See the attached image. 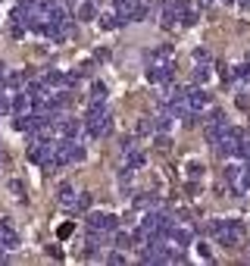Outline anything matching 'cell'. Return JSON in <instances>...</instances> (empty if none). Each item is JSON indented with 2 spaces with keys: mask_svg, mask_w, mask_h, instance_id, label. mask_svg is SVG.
<instances>
[{
  "mask_svg": "<svg viewBox=\"0 0 250 266\" xmlns=\"http://www.w3.org/2000/svg\"><path fill=\"white\" fill-rule=\"evenodd\" d=\"M203 229H206L210 235H216V241L222 247H238L244 241V235H247L244 222H238V219H210Z\"/></svg>",
  "mask_w": 250,
  "mask_h": 266,
  "instance_id": "1",
  "label": "cell"
},
{
  "mask_svg": "<svg viewBox=\"0 0 250 266\" xmlns=\"http://www.w3.org/2000/svg\"><path fill=\"white\" fill-rule=\"evenodd\" d=\"M88 229H91V232L110 235V232L119 229V216H113V213H91V216H88Z\"/></svg>",
  "mask_w": 250,
  "mask_h": 266,
  "instance_id": "2",
  "label": "cell"
},
{
  "mask_svg": "<svg viewBox=\"0 0 250 266\" xmlns=\"http://www.w3.org/2000/svg\"><path fill=\"white\" fill-rule=\"evenodd\" d=\"M19 247V232L13 219H0V251H16Z\"/></svg>",
  "mask_w": 250,
  "mask_h": 266,
  "instance_id": "3",
  "label": "cell"
},
{
  "mask_svg": "<svg viewBox=\"0 0 250 266\" xmlns=\"http://www.w3.org/2000/svg\"><path fill=\"white\" fill-rule=\"evenodd\" d=\"M185 103H188V110L197 116V113H203L206 106H210V94L203 91V88H188V97H185Z\"/></svg>",
  "mask_w": 250,
  "mask_h": 266,
  "instance_id": "4",
  "label": "cell"
},
{
  "mask_svg": "<svg viewBox=\"0 0 250 266\" xmlns=\"http://www.w3.org/2000/svg\"><path fill=\"white\" fill-rule=\"evenodd\" d=\"M147 66H175V50L172 47H153L147 53Z\"/></svg>",
  "mask_w": 250,
  "mask_h": 266,
  "instance_id": "5",
  "label": "cell"
},
{
  "mask_svg": "<svg viewBox=\"0 0 250 266\" xmlns=\"http://www.w3.org/2000/svg\"><path fill=\"white\" fill-rule=\"evenodd\" d=\"M147 82L150 85H169L172 82V66H147Z\"/></svg>",
  "mask_w": 250,
  "mask_h": 266,
  "instance_id": "6",
  "label": "cell"
},
{
  "mask_svg": "<svg viewBox=\"0 0 250 266\" xmlns=\"http://www.w3.org/2000/svg\"><path fill=\"white\" fill-rule=\"evenodd\" d=\"M122 157H125V169H141L144 166V160H147V154L141 150V147H129V150H122Z\"/></svg>",
  "mask_w": 250,
  "mask_h": 266,
  "instance_id": "7",
  "label": "cell"
},
{
  "mask_svg": "<svg viewBox=\"0 0 250 266\" xmlns=\"http://www.w3.org/2000/svg\"><path fill=\"white\" fill-rule=\"evenodd\" d=\"M41 82L50 88V91H57V88H66V72H60V69H50V72L41 75Z\"/></svg>",
  "mask_w": 250,
  "mask_h": 266,
  "instance_id": "8",
  "label": "cell"
},
{
  "mask_svg": "<svg viewBox=\"0 0 250 266\" xmlns=\"http://www.w3.org/2000/svg\"><path fill=\"white\" fill-rule=\"evenodd\" d=\"M169 244L172 247H188L191 244V232H188V229H169Z\"/></svg>",
  "mask_w": 250,
  "mask_h": 266,
  "instance_id": "9",
  "label": "cell"
},
{
  "mask_svg": "<svg viewBox=\"0 0 250 266\" xmlns=\"http://www.w3.org/2000/svg\"><path fill=\"white\" fill-rule=\"evenodd\" d=\"M119 22H122V19H119V13H116V10H103V13H97V25L106 28V31L116 28Z\"/></svg>",
  "mask_w": 250,
  "mask_h": 266,
  "instance_id": "10",
  "label": "cell"
},
{
  "mask_svg": "<svg viewBox=\"0 0 250 266\" xmlns=\"http://www.w3.org/2000/svg\"><path fill=\"white\" fill-rule=\"evenodd\" d=\"M138 210H163V201L156 198V194H141V198L135 201Z\"/></svg>",
  "mask_w": 250,
  "mask_h": 266,
  "instance_id": "11",
  "label": "cell"
},
{
  "mask_svg": "<svg viewBox=\"0 0 250 266\" xmlns=\"http://www.w3.org/2000/svg\"><path fill=\"white\" fill-rule=\"evenodd\" d=\"M78 19L81 22H94L97 19V0H85V4L78 7Z\"/></svg>",
  "mask_w": 250,
  "mask_h": 266,
  "instance_id": "12",
  "label": "cell"
},
{
  "mask_svg": "<svg viewBox=\"0 0 250 266\" xmlns=\"http://www.w3.org/2000/svg\"><path fill=\"white\" fill-rule=\"evenodd\" d=\"M57 194H60V204L72 210V204H75V201H72V185H69V182H63V185L57 188Z\"/></svg>",
  "mask_w": 250,
  "mask_h": 266,
  "instance_id": "13",
  "label": "cell"
},
{
  "mask_svg": "<svg viewBox=\"0 0 250 266\" xmlns=\"http://www.w3.org/2000/svg\"><path fill=\"white\" fill-rule=\"evenodd\" d=\"M175 22H178V13L166 4V7H163V16H159V25H163V28H172Z\"/></svg>",
  "mask_w": 250,
  "mask_h": 266,
  "instance_id": "14",
  "label": "cell"
},
{
  "mask_svg": "<svg viewBox=\"0 0 250 266\" xmlns=\"http://www.w3.org/2000/svg\"><path fill=\"white\" fill-rule=\"evenodd\" d=\"M85 160V147L78 141H69V163H81Z\"/></svg>",
  "mask_w": 250,
  "mask_h": 266,
  "instance_id": "15",
  "label": "cell"
},
{
  "mask_svg": "<svg viewBox=\"0 0 250 266\" xmlns=\"http://www.w3.org/2000/svg\"><path fill=\"white\" fill-rule=\"evenodd\" d=\"M241 169H244V166H238V163L225 166V182H228V185H238V179H241Z\"/></svg>",
  "mask_w": 250,
  "mask_h": 266,
  "instance_id": "16",
  "label": "cell"
},
{
  "mask_svg": "<svg viewBox=\"0 0 250 266\" xmlns=\"http://www.w3.org/2000/svg\"><path fill=\"white\" fill-rule=\"evenodd\" d=\"M194 82H197V85H206L210 82V66L206 63H197V69H194Z\"/></svg>",
  "mask_w": 250,
  "mask_h": 266,
  "instance_id": "17",
  "label": "cell"
},
{
  "mask_svg": "<svg viewBox=\"0 0 250 266\" xmlns=\"http://www.w3.org/2000/svg\"><path fill=\"white\" fill-rule=\"evenodd\" d=\"M91 204H94L91 194H78V201L72 204V210H75V213H85V210H91Z\"/></svg>",
  "mask_w": 250,
  "mask_h": 266,
  "instance_id": "18",
  "label": "cell"
},
{
  "mask_svg": "<svg viewBox=\"0 0 250 266\" xmlns=\"http://www.w3.org/2000/svg\"><path fill=\"white\" fill-rule=\"evenodd\" d=\"M169 126H172V116H169V113H163V116L153 119V129H156V132H169Z\"/></svg>",
  "mask_w": 250,
  "mask_h": 266,
  "instance_id": "19",
  "label": "cell"
},
{
  "mask_svg": "<svg viewBox=\"0 0 250 266\" xmlns=\"http://www.w3.org/2000/svg\"><path fill=\"white\" fill-rule=\"evenodd\" d=\"M141 138H144V135H153L156 129H153V119H138V129H135Z\"/></svg>",
  "mask_w": 250,
  "mask_h": 266,
  "instance_id": "20",
  "label": "cell"
},
{
  "mask_svg": "<svg viewBox=\"0 0 250 266\" xmlns=\"http://www.w3.org/2000/svg\"><path fill=\"white\" fill-rule=\"evenodd\" d=\"M116 244H119V251H129V247H132V235L116 229Z\"/></svg>",
  "mask_w": 250,
  "mask_h": 266,
  "instance_id": "21",
  "label": "cell"
},
{
  "mask_svg": "<svg viewBox=\"0 0 250 266\" xmlns=\"http://www.w3.org/2000/svg\"><path fill=\"white\" fill-rule=\"evenodd\" d=\"M91 97H94V100H106V85H103V82H94V85H91Z\"/></svg>",
  "mask_w": 250,
  "mask_h": 266,
  "instance_id": "22",
  "label": "cell"
},
{
  "mask_svg": "<svg viewBox=\"0 0 250 266\" xmlns=\"http://www.w3.org/2000/svg\"><path fill=\"white\" fill-rule=\"evenodd\" d=\"M194 63H210V50L197 47V50H194Z\"/></svg>",
  "mask_w": 250,
  "mask_h": 266,
  "instance_id": "23",
  "label": "cell"
},
{
  "mask_svg": "<svg viewBox=\"0 0 250 266\" xmlns=\"http://www.w3.org/2000/svg\"><path fill=\"white\" fill-rule=\"evenodd\" d=\"M235 157H241V160H247V163H250V141H241V147H238Z\"/></svg>",
  "mask_w": 250,
  "mask_h": 266,
  "instance_id": "24",
  "label": "cell"
},
{
  "mask_svg": "<svg viewBox=\"0 0 250 266\" xmlns=\"http://www.w3.org/2000/svg\"><path fill=\"white\" fill-rule=\"evenodd\" d=\"M188 175H191V179H197V175H203V166L191 160V163H188Z\"/></svg>",
  "mask_w": 250,
  "mask_h": 266,
  "instance_id": "25",
  "label": "cell"
},
{
  "mask_svg": "<svg viewBox=\"0 0 250 266\" xmlns=\"http://www.w3.org/2000/svg\"><path fill=\"white\" fill-rule=\"evenodd\" d=\"M106 260H110L113 266H122V263H125V254H122V251H113V254L106 257Z\"/></svg>",
  "mask_w": 250,
  "mask_h": 266,
  "instance_id": "26",
  "label": "cell"
},
{
  "mask_svg": "<svg viewBox=\"0 0 250 266\" xmlns=\"http://www.w3.org/2000/svg\"><path fill=\"white\" fill-rule=\"evenodd\" d=\"M156 147H159V150H169V138H166V132L156 135Z\"/></svg>",
  "mask_w": 250,
  "mask_h": 266,
  "instance_id": "27",
  "label": "cell"
},
{
  "mask_svg": "<svg viewBox=\"0 0 250 266\" xmlns=\"http://www.w3.org/2000/svg\"><path fill=\"white\" fill-rule=\"evenodd\" d=\"M197 254H200L203 260H210V257H213V254H210V247H206V244H197Z\"/></svg>",
  "mask_w": 250,
  "mask_h": 266,
  "instance_id": "28",
  "label": "cell"
},
{
  "mask_svg": "<svg viewBox=\"0 0 250 266\" xmlns=\"http://www.w3.org/2000/svg\"><path fill=\"white\" fill-rule=\"evenodd\" d=\"M238 106H241V110H247V106H250V100H247V94H238Z\"/></svg>",
  "mask_w": 250,
  "mask_h": 266,
  "instance_id": "29",
  "label": "cell"
},
{
  "mask_svg": "<svg viewBox=\"0 0 250 266\" xmlns=\"http://www.w3.org/2000/svg\"><path fill=\"white\" fill-rule=\"evenodd\" d=\"M216 0H197V10H206V7H213Z\"/></svg>",
  "mask_w": 250,
  "mask_h": 266,
  "instance_id": "30",
  "label": "cell"
},
{
  "mask_svg": "<svg viewBox=\"0 0 250 266\" xmlns=\"http://www.w3.org/2000/svg\"><path fill=\"white\" fill-rule=\"evenodd\" d=\"M4 163H7V154H4V150H0V166H4Z\"/></svg>",
  "mask_w": 250,
  "mask_h": 266,
  "instance_id": "31",
  "label": "cell"
},
{
  "mask_svg": "<svg viewBox=\"0 0 250 266\" xmlns=\"http://www.w3.org/2000/svg\"><path fill=\"white\" fill-rule=\"evenodd\" d=\"M0 79H4V66H0Z\"/></svg>",
  "mask_w": 250,
  "mask_h": 266,
  "instance_id": "32",
  "label": "cell"
},
{
  "mask_svg": "<svg viewBox=\"0 0 250 266\" xmlns=\"http://www.w3.org/2000/svg\"><path fill=\"white\" fill-rule=\"evenodd\" d=\"M222 4H235V0H222Z\"/></svg>",
  "mask_w": 250,
  "mask_h": 266,
  "instance_id": "33",
  "label": "cell"
},
{
  "mask_svg": "<svg viewBox=\"0 0 250 266\" xmlns=\"http://www.w3.org/2000/svg\"><path fill=\"white\" fill-rule=\"evenodd\" d=\"M247 63H250V53H247Z\"/></svg>",
  "mask_w": 250,
  "mask_h": 266,
  "instance_id": "34",
  "label": "cell"
}]
</instances>
